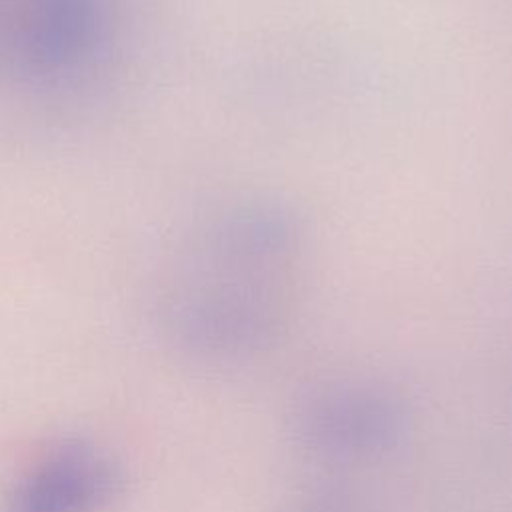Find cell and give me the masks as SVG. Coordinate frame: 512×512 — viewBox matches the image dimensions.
Listing matches in <instances>:
<instances>
[{
  "label": "cell",
  "mask_w": 512,
  "mask_h": 512,
  "mask_svg": "<svg viewBox=\"0 0 512 512\" xmlns=\"http://www.w3.org/2000/svg\"><path fill=\"white\" fill-rule=\"evenodd\" d=\"M312 256L304 212L256 190L218 208L192 238L176 304L188 336L212 346H250L290 314Z\"/></svg>",
  "instance_id": "6da1fadb"
},
{
  "label": "cell",
  "mask_w": 512,
  "mask_h": 512,
  "mask_svg": "<svg viewBox=\"0 0 512 512\" xmlns=\"http://www.w3.org/2000/svg\"><path fill=\"white\" fill-rule=\"evenodd\" d=\"M122 486V468L106 448L84 436H66L14 480L0 512H100Z\"/></svg>",
  "instance_id": "7a4b0ae2"
},
{
  "label": "cell",
  "mask_w": 512,
  "mask_h": 512,
  "mask_svg": "<svg viewBox=\"0 0 512 512\" xmlns=\"http://www.w3.org/2000/svg\"><path fill=\"white\" fill-rule=\"evenodd\" d=\"M106 0H30L22 22V54L38 74H64L94 50Z\"/></svg>",
  "instance_id": "3957f363"
}]
</instances>
